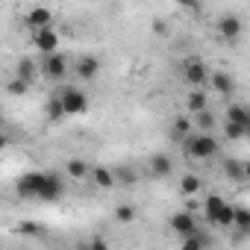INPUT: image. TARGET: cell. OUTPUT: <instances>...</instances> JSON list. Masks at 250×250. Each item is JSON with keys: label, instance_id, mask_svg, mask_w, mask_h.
<instances>
[{"label": "cell", "instance_id": "6da1fadb", "mask_svg": "<svg viewBox=\"0 0 250 250\" xmlns=\"http://www.w3.org/2000/svg\"><path fill=\"white\" fill-rule=\"evenodd\" d=\"M183 153L188 159H212L218 153V142L209 133H194V136H188L183 142Z\"/></svg>", "mask_w": 250, "mask_h": 250}, {"label": "cell", "instance_id": "7a4b0ae2", "mask_svg": "<svg viewBox=\"0 0 250 250\" xmlns=\"http://www.w3.org/2000/svg\"><path fill=\"white\" fill-rule=\"evenodd\" d=\"M56 94L62 97V106H65V112H68L71 118L88 112V94H85L83 88H77V85H65V88L56 91Z\"/></svg>", "mask_w": 250, "mask_h": 250}, {"label": "cell", "instance_id": "3957f363", "mask_svg": "<svg viewBox=\"0 0 250 250\" xmlns=\"http://www.w3.org/2000/svg\"><path fill=\"white\" fill-rule=\"evenodd\" d=\"M209 77H212V71L206 68V62H203V59H197V56H188V59L183 62V80H186L188 85L200 88L203 83H209Z\"/></svg>", "mask_w": 250, "mask_h": 250}, {"label": "cell", "instance_id": "277c9868", "mask_svg": "<svg viewBox=\"0 0 250 250\" xmlns=\"http://www.w3.org/2000/svg\"><path fill=\"white\" fill-rule=\"evenodd\" d=\"M68 56H62V53H53V56H44V62H42V74L50 80V83H62L65 77H68Z\"/></svg>", "mask_w": 250, "mask_h": 250}, {"label": "cell", "instance_id": "5b68a950", "mask_svg": "<svg viewBox=\"0 0 250 250\" xmlns=\"http://www.w3.org/2000/svg\"><path fill=\"white\" fill-rule=\"evenodd\" d=\"M241 30H244V24H241L238 15H221V21H218V33H221V39H224L227 44H235V42L241 39Z\"/></svg>", "mask_w": 250, "mask_h": 250}, {"label": "cell", "instance_id": "8992f818", "mask_svg": "<svg viewBox=\"0 0 250 250\" xmlns=\"http://www.w3.org/2000/svg\"><path fill=\"white\" fill-rule=\"evenodd\" d=\"M62 194H65V183H62V177H59L56 171H47V174H44V183H42V194H39V200L53 203V200H59Z\"/></svg>", "mask_w": 250, "mask_h": 250}, {"label": "cell", "instance_id": "52a82bcc", "mask_svg": "<svg viewBox=\"0 0 250 250\" xmlns=\"http://www.w3.org/2000/svg\"><path fill=\"white\" fill-rule=\"evenodd\" d=\"M24 24H27L30 30H36V33H42V30H50V27H53V12H50L47 6H33V9L27 12Z\"/></svg>", "mask_w": 250, "mask_h": 250}, {"label": "cell", "instance_id": "ba28073f", "mask_svg": "<svg viewBox=\"0 0 250 250\" xmlns=\"http://www.w3.org/2000/svg\"><path fill=\"white\" fill-rule=\"evenodd\" d=\"M168 227H171L177 235H183V238H188V235L197 232V221H194L191 212H174L171 221H168Z\"/></svg>", "mask_w": 250, "mask_h": 250}, {"label": "cell", "instance_id": "9c48e42d", "mask_svg": "<svg viewBox=\"0 0 250 250\" xmlns=\"http://www.w3.org/2000/svg\"><path fill=\"white\" fill-rule=\"evenodd\" d=\"M33 44L44 53V56H53V53H59V33L50 27V30H42V33H36L33 36Z\"/></svg>", "mask_w": 250, "mask_h": 250}, {"label": "cell", "instance_id": "30bf717a", "mask_svg": "<svg viewBox=\"0 0 250 250\" xmlns=\"http://www.w3.org/2000/svg\"><path fill=\"white\" fill-rule=\"evenodd\" d=\"M74 74H77L80 80L91 83V80L100 74V59H97V56H80V59L74 62Z\"/></svg>", "mask_w": 250, "mask_h": 250}, {"label": "cell", "instance_id": "8fae6325", "mask_svg": "<svg viewBox=\"0 0 250 250\" xmlns=\"http://www.w3.org/2000/svg\"><path fill=\"white\" fill-rule=\"evenodd\" d=\"M91 183H94V188H100V191H109V188H115V171L112 168H106V165H91Z\"/></svg>", "mask_w": 250, "mask_h": 250}, {"label": "cell", "instance_id": "7c38bea8", "mask_svg": "<svg viewBox=\"0 0 250 250\" xmlns=\"http://www.w3.org/2000/svg\"><path fill=\"white\" fill-rule=\"evenodd\" d=\"M209 83H212V91H215V94H224V97H229V94L235 91V80H232L227 71H212Z\"/></svg>", "mask_w": 250, "mask_h": 250}, {"label": "cell", "instance_id": "4fadbf2b", "mask_svg": "<svg viewBox=\"0 0 250 250\" xmlns=\"http://www.w3.org/2000/svg\"><path fill=\"white\" fill-rule=\"evenodd\" d=\"M42 183H44V174H24L21 183H18V191L24 197H39L42 194Z\"/></svg>", "mask_w": 250, "mask_h": 250}, {"label": "cell", "instance_id": "5bb4252c", "mask_svg": "<svg viewBox=\"0 0 250 250\" xmlns=\"http://www.w3.org/2000/svg\"><path fill=\"white\" fill-rule=\"evenodd\" d=\"M147 168H150L153 177H168V174L174 171V162H171L168 153H153V156L147 159Z\"/></svg>", "mask_w": 250, "mask_h": 250}, {"label": "cell", "instance_id": "9a60e30c", "mask_svg": "<svg viewBox=\"0 0 250 250\" xmlns=\"http://www.w3.org/2000/svg\"><path fill=\"white\" fill-rule=\"evenodd\" d=\"M186 109H188V115H200V112H206V109H209V97H206V91H203V88H194V91L186 97Z\"/></svg>", "mask_w": 250, "mask_h": 250}, {"label": "cell", "instance_id": "2e32d148", "mask_svg": "<svg viewBox=\"0 0 250 250\" xmlns=\"http://www.w3.org/2000/svg\"><path fill=\"white\" fill-rule=\"evenodd\" d=\"M174 136L180 139V145H183L188 136H194V118H188V115H177V118H174Z\"/></svg>", "mask_w": 250, "mask_h": 250}, {"label": "cell", "instance_id": "e0dca14e", "mask_svg": "<svg viewBox=\"0 0 250 250\" xmlns=\"http://www.w3.org/2000/svg\"><path fill=\"white\" fill-rule=\"evenodd\" d=\"M224 209H227V200L221 194H209L206 197V221L209 224H218V218H221Z\"/></svg>", "mask_w": 250, "mask_h": 250}, {"label": "cell", "instance_id": "ac0fdd59", "mask_svg": "<svg viewBox=\"0 0 250 250\" xmlns=\"http://www.w3.org/2000/svg\"><path fill=\"white\" fill-rule=\"evenodd\" d=\"M39 71H42V65H36L33 59H27V56H24V59H18V68H15V77H18V80H24V83H33Z\"/></svg>", "mask_w": 250, "mask_h": 250}, {"label": "cell", "instance_id": "d6986e66", "mask_svg": "<svg viewBox=\"0 0 250 250\" xmlns=\"http://www.w3.org/2000/svg\"><path fill=\"white\" fill-rule=\"evenodd\" d=\"M44 115H47V121H50V124H59L62 118H68V112H65V106H62V97H59V94H53V97L47 100Z\"/></svg>", "mask_w": 250, "mask_h": 250}, {"label": "cell", "instance_id": "ffe728a7", "mask_svg": "<svg viewBox=\"0 0 250 250\" xmlns=\"http://www.w3.org/2000/svg\"><path fill=\"white\" fill-rule=\"evenodd\" d=\"M65 171H68L71 180H85V177H91V165H88L85 159H68Z\"/></svg>", "mask_w": 250, "mask_h": 250}, {"label": "cell", "instance_id": "44dd1931", "mask_svg": "<svg viewBox=\"0 0 250 250\" xmlns=\"http://www.w3.org/2000/svg\"><path fill=\"white\" fill-rule=\"evenodd\" d=\"M235 235L238 238L250 235V209L247 206H235Z\"/></svg>", "mask_w": 250, "mask_h": 250}, {"label": "cell", "instance_id": "7402d4cb", "mask_svg": "<svg viewBox=\"0 0 250 250\" xmlns=\"http://www.w3.org/2000/svg\"><path fill=\"white\" fill-rule=\"evenodd\" d=\"M224 177L232 180V183L247 180V177H244V162H238V159H224Z\"/></svg>", "mask_w": 250, "mask_h": 250}, {"label": "cell", "instance_id": "603a6c76", "mask_svg": "<svg viewBox=\"0 0 250 250\" xmlns=\"http://www.w3.org/2000/svg\"><path fill=\"white\" fill-rule=\"evenodd\" d=\"M227 121H232V124H241V127H250V112H247L244 106L232 103V106H227Z\"/></svg>", "mask_w": 250, "mask_h": 250}, {"label": "cell", "instance_id": "cb8c5ba5", "mask_svg": "<svg viewBox=\"0 0 250 250\" xmlns=\"http://www.w3.org/2000/svg\"><path fill=\"white\" fill-rule=\"evenodd\" d=\"M200 188H203V183H200V177H197V174H183V180H180V191H183L186 197L197 194Z\"/></svg>", "mask_w": 250, "mask_h": 250}, {"label": "cell", "instance_id": "d4e9b609", "mask_svg": "<svg viewBox=\"0 0 250 250\" xmlns=\"http://www.w3.org/2000/svg\"><path fill=\"white\" fill-rule=\"evenodd\" d=\"M209 247V238H206V232H194V235H188V238H183V244H180V250H206Z\"/></svg>", "mask_w": 250, "mask_h": 250}, {"label": "cell", "instance_id": "484cf974", "mask_svg": "<svg viewBox=\"0 0 250 250\" xmlns=\"http://www.w3.org/2000/svg\"><path fill=\"white\" fill-rule=\"evenodd\" d=\"M215 124H218V121H215V115H212L209 109H206V112H200V115H194V127H197L200 133H209V136H212Z\"/></svg>", "mask_w": 250, "mask_h": 250}, {"label": "cell", "instance_id": "4316f807", "mask_svg": "<svg viewBox=\"0 0 250 250\" xmlns=\"http://www.w3.org/2000/svg\"><path fill=\"white\" fill-rule=\"evenodd\" d=\"M115 221H118V224H133V221H136V206L118 203V206H115Z\"/></svg>", "mask_w": 250, "mask_h": 250}, {"label": "cell", "instance_id": "83f0119b", "mask_svg": "<svg viewBox=\"0 0 250 250\" xmlns=\"http://www.w3.org/2000/svg\"><path fill=\"white\" fill-rule=\"evenodd\" d=\"M112 171H115V180L124 183V186H133V183H136V168H133V165H118V168H112Z\"/></svg>", "mask_w": 250, "mask_h": 250}, {"label": "cell", "instance_id": "f1b7e54d", "mask_svg": "<svg viewBox=\"0 0 250 250\" xmlns=\"http://www.w3.org/2000/svg\"><path fill=\"white\" fill-rule=\"evenodd\" d=\"M224 136H227L229 142L247 139V127H241V124H232V121H227V124H224Z\"/></svg>", "mask_w": 250, "mask_h": 250}, {"label": "cell", "instance_id": "f546056e", "mask_svg": "<svg viewBox=\"0 0 250 250\" xmlns=\"http://www.w3.org/2000/svg\"><path fill=\"white\" fill-rule=\"evenodd\" d=\"M215 227H235V206L232 203H227V209L221 212V218H218Z\"/></svg>", "mask_w": 250, "mask_h": 250}, {"label": "cell", "instance_id": "4dcf8cb0", "mask_svg": "<svg viewBox=\"0 0 250 250\" xmlns=\"http://www.w3.org/2000/svg\"><path fill=\"white\" fill-rule=\"evenodd\" d=\"M6 91H9V94H18V97H21V94H27V91H30V83H24V80H18V77H15V80H9Z\"/></svg>", "mask_w": 250, "mask_h": 250}, {"label": "cell", "instance_id": "1f68e13d", "mask_svg": "<svg viewBox=\"0 0 250 250\" xmlns=\"http://www.w3.org/2000/svg\"><path fill=\"white\" fill-rule=\"evenodd\" d=\"M18 232H24V235H39V232H42V227H39V224H33V221H21V224H18Z\"/></svg>", "mask_w": 250, "mask_h": 250}, {"label": "cell", "instance_id": "d6a6232c", "mask_svg": "<svg viewBox=\"0 0 250 250\" xmlns=\"http://www.w3.org/2000/svg\"><path fill=\"white\" fill-rule=\"evenodd\" d=\"M88 247H91V250H109V241H106L103 235H94V238L88 241Z\"/></svg>", "mask_w": 250, "mask_h": 250}, {"label": "cell", "instance_id": "836d02e7", "mask_svg": "<svg viewBox=\"0 0 250 250\" xmlns=\"http://www.w3.org/2000/svg\"><path fill=\"white\" fill-rule=\"evenodd\" d=\"M153 33H156V36H168V24L156 18V21H153Z\"/></svg>", "mask_w": 250, "mask_h": 250}, {"label": "cell", "instance_id": "e575fe53", "mask_svg": "<svg viewBox=\"0 0 250 250\" xmlns=\"http://www.w3.org/2000/svg\"><path fill=\"white\" fill-rule=\"evenodd\" d=\"M244 177H247V180H250V159H247V162H244Z\"/></svg>", "mask_w": 250, "mask_h": 250}, {"label": "cell", "instance_id": "d590c367", "mask_svg": "<svg viewBox=\"0 0 250 250\" xmlns=\"http://www.w3.org/2000/svg\"><path fill=\"white\" fill-rule=\"evenodd\" d=\"M74 250H91V247H88V241H83V244H77Z\"/></svg>", "mask_w": 250, "mask_h": 250}, {"label": "cell", "instance_id": "8d00e7d4", "mask_svg": "<svg viewBox=\"0 0 250 250\" xmlns=\"http://www.w3.org/2000/svg\"><path fill=\"white\" fill-rule=\"evenodd\" d=\"M247 139H250V127H247Z\"/></svg>", "mask_w": 250, "mask_h": 250}]
</instances>
